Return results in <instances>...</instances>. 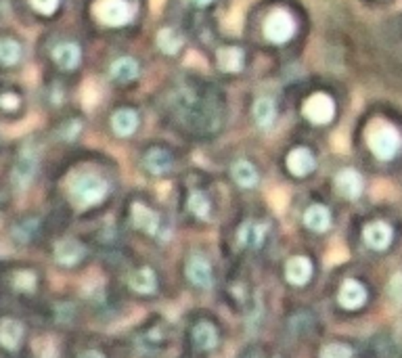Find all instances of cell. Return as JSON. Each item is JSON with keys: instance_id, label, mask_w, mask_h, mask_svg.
Instances as JSON below:
<instances>
[{"instance_id": "cell-3", "label": "cell", "mask_w": 402, "mask_h": 358, "mask_svg": "<svg viewBox=\"0 0 402 358\" xmlns=\"http://www.w3.org/2000/svg\"><path fill=\"white\" fill-rule=\"evenodd\" d=\"M97 17L107 26H124L132 17V7L126 0H99Z\"/></svg>"}, {"instance_id": "cell-36", "label": "cell", "mask_w": 402, "mask_h": 358, "mask_svg": "<svg viewBox=\"0 0 402 358\" xmlns=\"http://www.w3.org/2000/svg\"><path fill=\"white\" fill-rule=\"evenodd\" d=\"M80 358H103V354H99V352H94V350H88V352H84Z\"/></svg>"}, {"instance_id": "cell-5", "label": "cell", "mask_w": 402, "mask_h": 358, "mask_svg": "<svg viewBox=\"0 0 402 358\" xmlns=\"http://www.w3.org/2000/svg\"><path fill=\"white\" fill-rule=\"evenodd\" d=\"M304 113H306V117L310 119V122H315V124H327V122H331V117L335 113V105H333L331 96L315 94V96H310L306 101Z\"/></svg>"}, {"instance_id": "cell-25", "label": "cell", "mask_w": 402, "mask_h": 358, "mask_svg": "<svg viewBox=\"0 0 402 358\" xmlns=\"http://www.w3.org/2000/svg\"><path fill=\"white\" fill-rule=\"evenodd\" d=\"M193 339L201 350H212L216 346V329L210 323H199L193 331Z\"/></svg>"}, {"instance_id": "cell-26", "label": "cell", "mask_w": 402, "mask_h": 358, "mask_svg": "<svg viewBox=\"0 0 402 358\" xmlns=\"http://www.w3.org/2000/svg\"><path fill=\"white\" fill-rule=\"evenodd\" d=\"M19 59H22V46L15 40H9V38L0 40V63L15 65Z\"/></svg>"}, {"instance_id": "cell-29", "label": "cell", "mask_w": 402, "mask_h": 358, "mask_svg": "<svg viewBox=\"0 0 402 358\" xmlns=\"http://www.w3.org/2000/svg\"><path fill=\"white\" fill-rule=\"evenodd\" d=\"M189 210H191L195 216L206 218V216L210 214V201H208V197H206L203 193H193V195L189 197Z\"/></svg>"}, {"instance_id": "cell-32", "label": "cell", "mask_w": 402, "mask_h": 358, "mask_svg": "<svg viewBox=\"0 0 402 358\" xmlns=\"http://www.w3.org/2000/svg\"><path fill=\"white\" fill-rule=\"evenodd\" d=\"M387 296L394 300V304L402 306V273H396L387 283Z\"/></svg>"}, {"instance_id": "cell-23", "label": "cell", "mask_w": 402, "mask_h": 358, "mask_svg": "<svg viewBox=\"0 0 402 358\" xmlns=\"http://www.w3.org/2000/svg\"><path fill=\"white\" fill-rule=\"evenodd\" d=\"M145 166H147V170H151L153 174H164V172H168V170L172 168V160H170V155H168L166 151L156 149V151L147 153Z\"/></svg>"}, {"instance_id": "cell-19", "label": "cell", "mask_w": 402, "mask_h": 358, "mask_svg": "<svg viewBox=\"0 0 402 358\" xmlns=\"http://www.w3.org/2000/svg\"><path fill=\"white\" fill-rule=\"evenodd\" d=\"M304 222H306V226H308V228L323 232V230H327V228H329V224H331V216H329L327 207H323V205H312V207H308V210H306V214H304Z\"/></svg>"}, {"instance_id": "cell-30", "label": "cell", "mask_w": 402, "mask_h": 358, "mask_svg": "<svg viewBox=\"0 0 402 358\" xmlns=\"http://www.w3.org/2000/svg\"><path fill=\"white\" fill-rule=\"evenodd\" d=\"M352 350L342 343H329L321 350V358H350Z\"/></svg>"}, {"instance_id": "cell-15", "label": "cell", "mask_w": 402, "mask_h": 358, "mask_svg": "<svg viewBox=\"0 0 402 358\" xmlns=\"http://www.w3.org/2000/svg\"><path fill=\"white\" fill-rule=\"evenodd\" d=\"M82 256H84V248L78 241H61L55 248V258L63 266H74Z\"/></svg>"}, {"instance_id": "cell-16", "label": "cell", "mask_w": 402, "mask_h": 358, "mask_svg": "<svg viewBox=\"0 0 402 358\" xmlns=\"http://www.w3.org/2000/svg\"><path fill=\"white\" fill-rule=\"evenodd\" d=\"M113 130L115 135L119 137H130L134 130H137V124H139V119H137V113L130 111V109H122L113 115Z\"/></svg>"}, {"instance_id": "cell-17", "label": "cell", "mask_w": 402, "mask_h": 358, "mask_svg": "<svg viewBox=\"0 0 402 358\" xmlns=\"http://www.w3.org/2000/svg\"><path fill=\"white\" fill-rule=\"evenodd\" d=\"M53 57H55V61L63 67V69H74L78 63H80V49L76 46V44H72V42H63V44H59L55 51H53Z\"/></svg>"}, {"instance_id": "cell-35", "label": "cell", "mask_w": 402, "mask_h": 358, "mask_svg": "<svg viewBox=\"0 0 402 358\" xmlns=\"http://www.w3.org/2000/svg\"><path fill=\"white\" fill-rule=\"evenodd\" d=\"M0 105H3L5 109H15L19 105V99L15 94H3L0 96Z\"/></svg>"}, {"instance_id": "cell-13", "label": "cell", "mask_w": 402, "mask_h": 358, "mask_svg": "<svg viewBox=\"0 0 402 358\" xmlns=\"http://www.w3.org/2000/svg\"><path fill=\"white\" fill-rule=\"evenodd\" d=\"M287 168L296 176H306L315 168V157H312V153L308 149H296L287 157Z\"/></svg>"}, {"instance_id": "cell-22", "label": "cell", "mask_w": 402, "mask_h": 358, "mask_svg": "<svg viewBox=\"0 0 402 358\" xmlns=\"http://www.w3.org/2000/svg\"><path fill=\"white\" fill-rule=\"evenodd\" d=\"M218 65L224 71H239L243 65V53L235 46H226L218 51Z\"/></svg>"}, {"instance_id": "cell-31", "label": "cell", "mask_w": 402, "mask_h": 358, "mask_svg": "<svg viewBox=\"0 0 402 358\" xmlns=\"http://www.w3.org/2000/svg\"><path fill=\"white\" fill-rule=\"evenodd\" d=\"M34 350H36V356L38 358H55L57 356V348L53 343V339L49 337H42L34 343Z\"/></svg>"}, {"instance_id": "cell-21", "label": "cell", "mask_w": 402, "mask_h": 358, "mask_svg": "<svg viewBox=\"0 0 402 358\" xmlns=\"http://www.w3.org/2000/svg\"><path fill=\"white\" fill-rule=\"evenodd\" d=\"M130 287L137 293H151L156 289V275L151 268H141L130 277Z\"/></svg>"}, {"instance_id": "cell-14", "label": "cell", "mask_w": 402, "mask_h": 358, "mask_svg": "<svg viewBox=\"0 0 402 358\" xmlns=\"http://www.w3.org/2000/svg\"><path fill=\"white\" fill-rule=\"evenodd\" d=\"M187 275H189L191 283H195L197 287H210L212 285V268H210L208 260H203V258H193L187 266Z\"/></svg>"}, {"instance_id": "cell-8", "label": "cell", "mask_w": 402, "mask_h": 358, "mask_svg": "<svg viewBox=\"0 0 402 358\" xmlns=\"http://www.w3.org/2000/svg\"><path fill=\"white\" fill-rule=\"evenodd\" d=\"M335 185H337L340 193L348 199H356L362 193V178L354 170H342L335 178Z\"/></svg>"}, {"instance_id": "cell-18", "label": "cell", "mask_w": 402, "mask_h": 358, "mask_svg": "<svg viewBox=\"0 0 402 358\" xmlns=\"http://www.w3.org/2000/svg\"><path fill=\"white\" fill-rule=\"evenodd\" d=\"M137 74H139V65L130 57H122V59L113 61V65H111V78L117 82H130V80L137 78Z\"/></svg>"}, {"instance_id": "cell-6", "label": "cell", "mask_w": 402, "mask_h": 358, "mask_svg": "<svg viewBox=\"0 0 402 358\" xmlns=\"http://www.w3.org/2000/svg\"><path fill=\"white\" fill-rule=\"evenodd\" d=\"M365 241L373 250H385L392 241V228L385 222H373L365 228Z\"/></svg>"}, {"instance_id": "cell-28", "label": "cell", "mask_w": 402, "mask_h": 358, "mask_svg": "<svg viewBox=\"0 0 402 358\" xmlns=\"http://www.w3.org/2000/svg\"><path fill=\"white\" fill-rule=\"evenodd\" d=\"M34 170H36V162L30 155H22V160L15 168V182L26 187L30 182V178L34 176Z\"/></svg>"}, {"instance_id": "cell-4", "label": "cell", "mask_w": 402, "mask_h": 358, "mask_svg": "<svg viewBox=\"0 0 402 358\" xmlns=\"http://www.w3.org/2000/svg\"><path fill=\"white\" fill-rule=\"evenodd\" d=\"M294 32H296V24H294V19L285 11L273 13L271 17L266 19V24H264L266 38L271 40V42H275V44L287 42L294 36Z\"/></svg>"}, {"instance_id": "cell-11", "label": "cell", "mask_w": 402, "mask_h": 358, "mask_svg": "<svg viewBox=\"0 0 402 358\" xmlns=\"http://www.w3.org/2000/svg\"><path fill=\"white\" fill-rule=\"evenodd\" d=\"M277 117V107L271 99H258L253 105V119L260 128H271Z\"/></svg>"}, {"instance_id": "cell-27", "label": "cell", "mask_w": 402, "mask_h": 358, "mask_svg": "<svg viewBox=\"0 0 402 358\" xmlns=\"http://www.w3.org/2000/svg\"><path fill=\"white\" fill-rule=\"evenodd\" d=\"M158 44H160V49H162V51H166V53L174 55V53H178V51H181V46H183V38H181V34H178V32H174V30H162V32H160V36H158Z\"/></svg>"}, {"instance_id": "cell-12", "label": "cell", "mask_w": 402, "mask_h": 358, "mask_svg": "<svg viewBox=\"0 0 402 358\" xmlns=\"http://www.w3.org/2000/svg\"><path fill=\"white\" fill-rule=\"evenodd\" d=\"M24 335V327L22 323L13 321V318H5L0 323V343H3L7 350H15L22 341Z\"/></svg>"}, {"instance_id": "cell-33", "label": "cell", "mask_w": 402, "mask_h": 358, "mask_svg": "<svg viewBox=\"0 0 402 358\" xmlns=\"http://www.w3.org/2000/svg\"><path fill=\"white\" fill-rule=\"evenodd\" d=\"M32 5H34V9H36L38 13H42V15H51V13H55V11H57V7H59V0H32Z\"/></svg>"}, {"instance_id": "cell-2", "label": "cell", "mask_w": 402, "mask_h": 358, "mask_svg": "<svg viewBox=\"0 0 402 358\" xmlns=\"http://www.w3.org/2000/svg\"><path fill=\"white\" fill-rule=\"evenodd\" d=\"M105 193H107V182L94 174L78 176L72 182V197L82 205H92V203L101 201L105 197Z\"/></svg>"}, {"instance_id": "cell-34", "label": "cell", "mask_w": 402, "mask_h": 358, "mask_svg": "<svg viewBox=\"0 0 402 358\" xmlns=\"http://www.w3.org/2000/svg\"><path fill=\"white\" fill-rule=\"evenodd\" d=\"M34 285H36V277L32 273H17L15 275V287L30 291V289H34Z\"/></svg>"}, {"instance_id": "cell-20", "label": "cell", "mask_w": 402, "mask_h": 358, "mask_svg": "<svg viewBox=\"0 0 402 358\" xmlns=\"http://www.w3.org/2000/svg\"><path fill=\"white\" fill-rule=\"evenodd\" d=\"M266 235V226L262 224H245L239 230V244L245 248H260Z\"/></svg>"}, {"instance_id": "cell-37", "label": "cell", "mask_w": 402, "mask_h": 358, "mask_svg": "<svg viewBox=\"0 0 402 358\" xmlns=\"http://www.w3.org/2000/svg\"><path fill=\"white\" fill-rule=\"evenodd\" d=\"M197 5H208V3H212V0H195Z\"/></svg>"}, {"instance_id": "cell-7", "label": "cell", "mask_w": 402, "mask_h": 358, "mask_svg": "<svg viewBox=\"0 0 402 358\" xmlns=\"http://www.w3.org/2000/svg\"><path fill=\"white\" fill-rule=\"evenodd\" d=\"M365 300H367V291H365V287L358 281L348 279L342 285V289H340V304L344 308H358V306L365 304Z\"/></svg>"}, {"instance_id": "cell-9", "label": "cell", "mask_w": 402, "mask_h": 358, "mask_svg": "<svg viewBox=\"0 0 402 358\" xmlns=\"http://www.w3.org/2000/svg\"><path fill=\"white\" fill-rule=\"evenodd\" d=\"M285 275H287V281L292 285H304L310 275H312V264L308 258L304 256H296L287 262V268H285Z\"/></svg>"}, {"instance_id": "cell-1", "label": "cell", "mask_w": 402, "mask_h": 358, "mask_svg": "<svg viewBox=\"0 0 402 358\" xmlns=\"http://www.w3.org/2000/svg\"><path fill=\"white\" fill-rule=\"evenodd\" d=\"M402 139L400 133L390 124H379L369 135V147L379 160H392L400 151Z\"/></svg>"}, {"instance_id": "cell-10", "label": "cell", "mask_w": 402, "mask_h": 358, "mask_svg": "<svg viewBox=\"0 0 402 358\" xmlns=\"http://www.w3.org/2000/svg\"><path fill=\"white\" fill-rule=\"evenodd\" d=\"M132 222L137 228L145 230V232H156L160 226V216L156 212H151L149 207L141 205V203H134L132 205Z\"/></svg>"}, {"instance_id": "cell-24", "label": "cell", "mask_w": 402, "mask_h": 358, "mask_svg": "<svg viewBox=\"0 0 402 358\" xmlns=\"http://www.w3.org/2000/svg\"><path fill=\"white\" fill-rule=\"evenodd\" d=\"M233 178L241 185V187H253L258 182V172L249 162H237L233 166Z\"/></svg>"}]
</instances>
